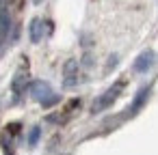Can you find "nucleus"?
<instances>
[{"label": "nucleus", "mask_w": 158, "mask_h": 155, "mask_svg": "<svg viewBox=\"0 0 158 155\" xmlns=\"http://www.w3.org/2000/svg\"><path fill=\"white\" fill-rule=\"evenodd\" d=\"M152 60H154V52H145V54L139 58V67H136V69H139V71H145V69L152 65Z\"/></svg>", "instance_id": "f257e3e1"}]
</instances>
